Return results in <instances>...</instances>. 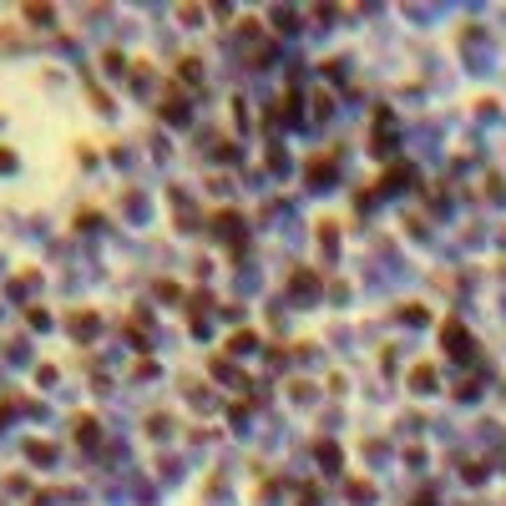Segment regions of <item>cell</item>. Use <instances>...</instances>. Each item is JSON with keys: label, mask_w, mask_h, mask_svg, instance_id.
I'll list each match as a JSON object with an SVG mask.
<instances>
[{"label": "cell", "mask_w": 506, "mask_h": 506, "mask_svg": "<svg viewBox=\"0 0 506 506\" xmlns=\"http://www.w3.org/2000/svg\"><path fill=\"white\" fill-rule=\"evenodd\" d=\"M440 340H446V349H451V354H471V334L461 329L456 319H446V324H440Z\"/></svg>", "instance_id": "6da1fadb"}]
</instances>
